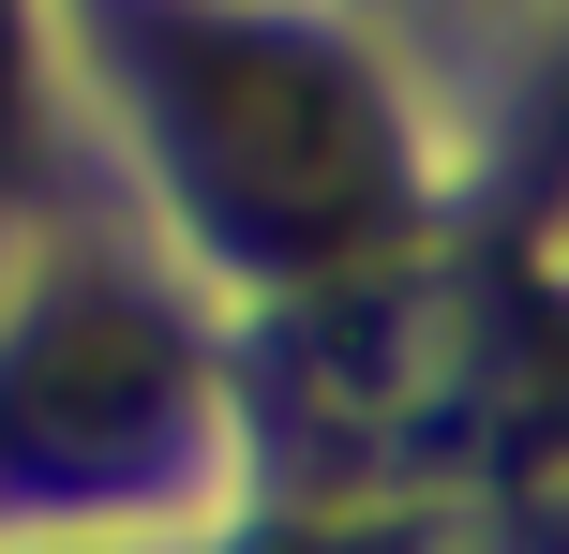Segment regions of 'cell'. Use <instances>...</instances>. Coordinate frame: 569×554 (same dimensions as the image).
I'll return each mask as SVG.
<instances>
[{
	"label": "cell",
	"mask_w": 569,
	"mask_h": 554,
	"mask_svg": "<svg viewBox=\"0 0 569 554\" xmlns=\"http://www.w3.org/2000/svg\"><path fill=\"white\" fill-rule=\"evenodd\" d=\"M150 105H166L196 210L240 255H345L390 210V120L300 30H240V16L150 30Z\"/></svg>",
	"instance_id": "1"
},
{
	"label": "cell",
	"mask_w": 569,
	"mask_h": 554,
	"mask_svg": "<svg viewBox=\"0 0 569 554\" xmlns=\"http://www.w3.org/2000/svg\"><path fill=\"white\" fill-rule=\"evenodd\" d=\"M0 165H16V0H0Z\"/></svg>",
	"instance_id": "3"
},
{
	"label": "cell",
	"mask_w": 569,
	"mask_h": 554,
	"mask_svg": "<svg viewBox=\"0 0 569 554\" xmlns=\"http://www.w3.org/2000/svg\"><path fill=\"white\" fill-rule=\"evenodd\" d=\"M180 405H196V375L136 300H60L0 360V450L30 480H136L180 435Z\"/></svg>",
	"instance_id": "2"
}]
</instances>
